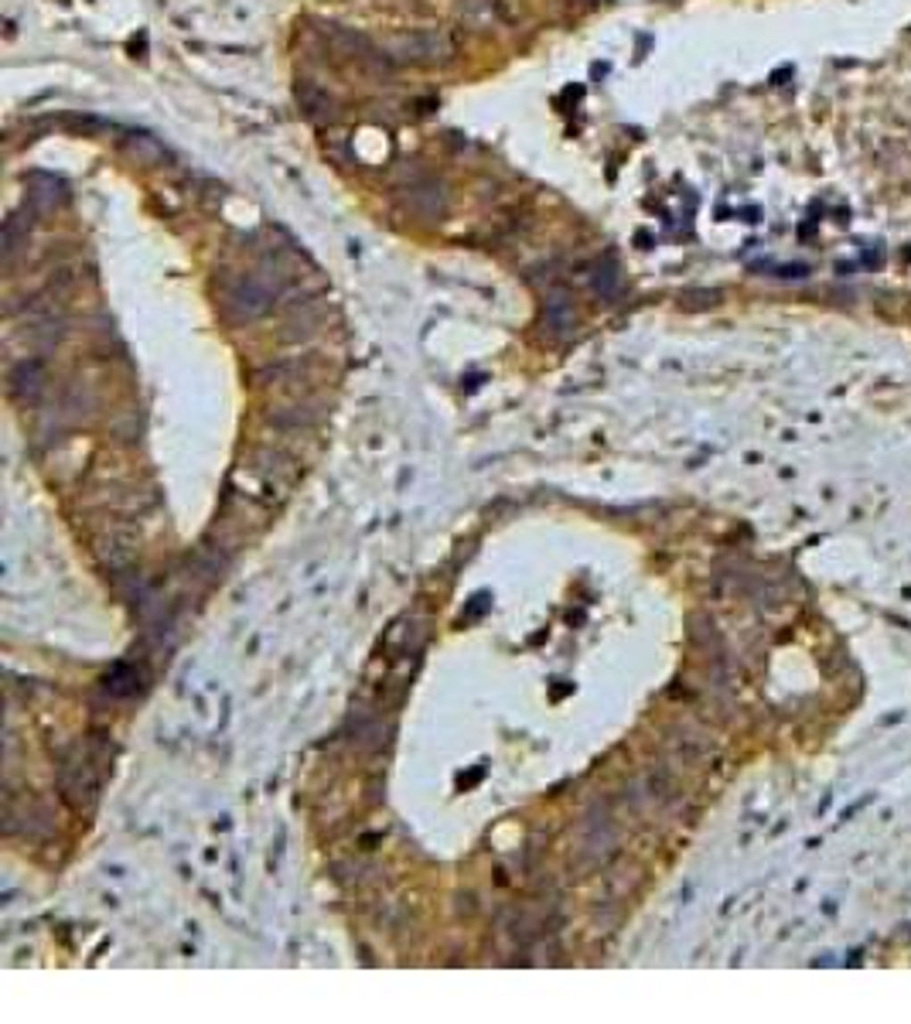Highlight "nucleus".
<instances>
[{
	"label": "nucleus",
	"instance_id": "obj_1",
	"mask_svg": "<svg viewBox=\"0 0 911 1024\" xmlns=\"http://www.w3.org/2000/svg\"><path fill=\"white\" fill-rule=\"evenodd\" d=\"M447 55H451V41L441 38V35H410V38L396 41V58H407V62L434 65Z\"/></svg>",
	"mask_w": 911,
	"mask_h": 1024
},
{
	"label": "nucleus",
	"instance_id": "obj_2",
	"mask_svg": "<svg viewBox=\"0 0 911 1024\" xmlns=\"http://www.w3.org/2000/svg\"><path fill=\"white\" fill-rule=\"evenodd\" d=\"M407 209L417 219H441L444 215V188L430 178H420L407 188Z\"/></svg>",
	"mask_w": 911,
	"mask_h": 1024
},
{
	"label": "nucleus",
	"instance_id": "obj_3",
	"mask_svg": "<svg viewBox=\"0 0 911 1024\" xmlns=\"http://www.w3.org/2000/svg\"><path fill=\"white\" fill-rule=\"evenodd\" d=\"M28 229H31V222L24 226L21 215H11V219H7V226H4V253H7V256H14V253L21 250V243L28 239Z\"/></svg>",
	"mask_w": 911,
	"mask_h": 1024
},
{
	"label": "nucleus",
	"instance_id": "obj_4",
	"mask_svg": "<svg viewBox=\"0 0 911 1024\" xmlns=\"http://www.w3.org/2000/svg\"><path fill=\"white\" fill-rule=\"evenodd\" d=\"M130 151H134L140 161H161V154H164L154 140H147V137H137L134 144H130Z\"/></svg>",
	"mask_w": 911,
	"mask_h": 1024
}]
</instances>
